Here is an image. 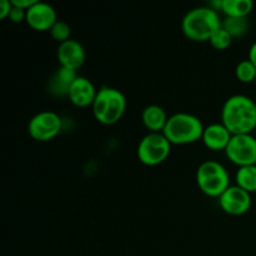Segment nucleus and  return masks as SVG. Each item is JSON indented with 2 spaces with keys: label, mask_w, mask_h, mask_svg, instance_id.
I'll use <instances>...</instances> for the list:
<instances>
[{
  "label": "nucleus",
  "mask_w": 256,
  "mask_h": 256,
  "mask_svg": "<svg viewBox=\"0 0 256 256\" xmlns=\"http://www.w3.org/2000/svg\"><path fill=\"white\" fill-rule=\"evenodd\" d=\"M222 122L232 135L252 134L256 129V102L242 94L228 98L222 109Z\"/></svg>",
  "instance_id": "nucleus-1"
},
{
  "label": "nucleus",
  "mask_w": 256,
  "mask_h": 256,
  "mask_svg": "<svg viewBox=\"0 0 256 256\" xmlns=\"http://www.w3.org/2000/svg\"><path fill=\"white\" fill-rule=\"evenodd\" d=\"M222 26L219 12L210 6H199L189 10L182 20V34L192 42H209L210 38Z\"/></svg>",
  "instance_id": "nucleus-2"
},
{
  "label": "nucleus",
  "mask_w": 256,
  "mask_h": 256,
  "mask_svg": "<svg viewBox=\"0 0 256 256\" xmlns=\"http://www.w3.org/2000/svg\"><path fill=\"white\" fill-rule=\"evenodd\" d=\"M204 129L198 116L189 112H176L168 119L162 134L172 145H186L202 140Z\"/></svg>",
  "instance_id": "nucleus-3"
},
{
  "label": "nucleus",
  "mask_w": 256,
  "mask_h": 256,
  "mask_svg": "<svg viewBox=\"0 0 256 256\" xmlns=\"http://www.w3.org/2000/svg\"><path fill=\"white\" fill-rule=\"evenodd\" d=\"M92 109L98 122L102 125H114L124 116L126 99L120 90L112 86H102L98 90Z\"/></svg>",
  "instance_id": "nucleus-4"
},
{
  "label": "nucleus",
  "mask_w": 256,
  "mask_h": 256,
  "mask_svg": "<svg viewBox=\"0 0 256 256\" xmlns=\"http://www.w3.org/2000/svg\"><path fill=\"white\" fill-rule=\"evenodd\" d=\"M196 184L202 192L210 198H219L230 186L226 168L215 160L202 162L196 170Z\"/></svg>",
  "instance_id": "nucleus-5"
},
{
  "label": "nucleus",
  "mask_w": 256,
  "mask_h": 256,
  "mask_svg": "<svg viewBox=\"0 0 256 256\" xmlns=\"http://www.w3.org/2000/svg\"><path fill=\"white\" fill-rule=\"evenodd\" d=\"M172 144L162 132H149L140 140L136 149L138 159L146 166H156L169 158Z\"/></svg>",
  "instance_id": "nucleus-6"
},
{
  "label": "nucleus",
  "mask_w": 256,
  "mask_h": 256,
  "mask_svg": "<svg viewBox=\"0 0 256 256\" xmlns=\"http://www.w3.org/2000/svg\"><path fill=\"white\" fill-rule=\"evenodd\" d=\"M62 129V120L56 112L45 110L35 114L28 124V132L35 142H46L56 138Z\"/></svg>",
  "instance_id": "nucleus-7"
},
{
  "label": "nucleus",
  "mask_w": 256,
  "mask_h": 256,
  "mask_svg": "<svg viewBox=\"0 0 256 256\" xmlns=\"http://www.w3.org/2000/svg\"><path fill=\"white\" fill-rule=\"evenodd\" d=\"M225 154L239 168L256 165V138L252 134L232 135Z\"/></svg>",
  "instance_id": "nucleus-8"
},
{
  "label": "nucleus",
  "mask_w": 256,
  "mask_h": 256,
  "mask_svg": "<svg viewBox=\"0 0 256 256\" xmlns=\"http://www.w3.org/2000/svg\"><path fill=\"white\" fill-rule=\"evenodd\" d=\"M252 194L238 185H230L219 196V205L222 212L232 216L246 214L252 208Z\"/></svg>",
  "instance_id": "nucleus-9"
},
{
  "label": "nucleus",
  "mask_w": 256,
  "mask_h": 256,
  "mask_svg": "<svg viewBox=\"0 0 256 256\" xmlns=\"http://www.w3.org/2000/svg\"><path fill=\"white\" fill-rule=\"evenodd\" d=\"M26 24L35 32H50L58 22L56 12L48 2H36L26 10Z\"/></svg>",
  "instance_id": "nucleus-10"
},
{
  "label": "nucleus",
  "mask_w": 256,
  "mask_h": 256,
  "mask_svg": "<svg viewBox=\"0 0 256 256\" xmlns=\"http://www.w3.org/2000/svg\"><path fill=\"white\" fill-rule=\"evenodd\" d=\"M56 58L60 66L76 72L84 65L86 54H85L84 46L78 40L70 39L59 44Z\"/></svg>",
  "instance_id": "nucleus-11"
},
{
  "label": "nucleus",
  "mask_w": 256,
  "mask_h": 256,
  "mask_svg": "<svg viewBox=\"0 0 256 256\" xmlns=\"http://www.w3.org/2000/svg\"><path fill=\"white\" fill-rule=\"evenodd\" d=\"M96 94L98 90L92 80L85 76H78L70 88L68 98L76 108H88L92 106Z\"/></svg>",
  "instance_id": "nucleus-12"
},
{
  "label": "nucleus",
  "mask_w": 256,
  "mask_h": 256,
  "mask_svg": "<svg viewBox=\"0 0 256 256\" xmlns=\"http://www.w3.org/2000/svg\"><path fill=\"white\" fill-rule=\"evenodd\" d=\"M232 136V132L225 128L222 122H214L205 126L202 140L208 149L214 152H220V150L225 152Z\"/></svg>",
  "instance_id": "nucleus-13"
},
{
  "label": "nucleus",
  "mask_w": 256,
  "mask_h": 256,
  "mask_svg": "<svg viewBox=\"0 0 256 256\" xmlns=\"http://www.w3.org/2000/svg\"><path fill=\"white\" fill-rule=\"evenodd\" d=\"M78 76L79 75L74 70L59 66L50 76L49 82H48V90L55 98L68 96L70 88Z\"/></svg>",
  "instance_id": "nucleus-14"
},
{
  "label": "nucleus",
  "mask_w": 256,
  "mask_h": 256,
  "mask_svg": "<svg viewBox=\"0 0 256 256\" xmlns=\"http://www.w3.org/2000/svg\"><path fill=\"white\" fill-rule=\"evenodd\" d=\"M168 115L160 105H148L142 112V122L149 132H162L168 122Z\"/></svg>",
  "instance_id": "nucleus-15"
},
{
  "label": "nucleus",
  "mask_w": 256,
  "mask_h": 256,
  "mask_svg": "<svg viewBox=\"0 0 256 256\" xmlns=\"http://www.w3.org/2000/svg\"><path fill=\"white\" fill-rule=\"evenodd\" d=\"M252 9V0H222V12L230 18H248Z\"/></svg>",
  "instance_id": "nucleus-16"
},
{
  "label": "nucleus",
  "mask_w": 256,
  "mask_h": 256,
  "mask_svg": "<svg viewBox=\"0 0 256 256\" xmlns=\"http://www.w3.org/2000/svg\"><path fill=\"white\" fill-rule=\"evenodd\" d=\"M235 182L249 194H256V165L239 168L235 174Z\"/></svg>",
  "instance_id": "nucleus-17"
},
{
  "label": "nucleus",
  "mask_w": 256,
  "mask_h": 256,
  "mask_svg": "<svg viewBox=\"0 0 256 256\" xmlns=\"http://www.w3.org/2000/svg\"><path fill=\"white\" fill-rule=\"evenodd\" d=\"M249 20L248 18H230L226 16L222 20V29L226 30L232 38H242L249 32Z\"/></svg>",
  "instance_id": "nucleus-18"
},
{
  "label": "nucleus",
  "mask_w": 256,
  "mask_h": 256,
  "mask_svg": "<svg viewBox=\"0 0 256 256\" xmlns=\"http://www.w3.org/2000/svg\"><path fill=\"white\" fill-rule=\"evenodd\" d=\"M235 76L240 82L250 84L256 80V66L249 59L242 60L235 68Z\"/></svg>",
  "instance_id": "nucleus-19"
},
{
  "label": "nucleus",
  "mask_w": 256,
  "mask_h": 256,
  "mask_svg": "<svg viewBox=\"0 0 256 256\" xmlns=\"http://www.w3.org/2000/svg\"><path fill=\"white\" fill-rule=\"evenodd\" d=\"M50 35H52V38L55 40V42L62 44V42L70 40L72 28H70V25L68 24L66 22L58 20V22L52 25V29H50Z\"/></svg>",
  "instance_id": "nucleus-20"
},
{
  "label": "nucleus",
  "mask_w": 256,
  "mask_h": 256,
  "mask_svg": "<svg viewBox=\"0 0 256 256\" xmlns=\"http://www.w3.org/2000/svg\"><path fill=\"white\" fill-rule=\"evenodd\" d=\"M232 38L226 30L219 29L212 38H210L209 42L212 44V46L216 50H225L232 45Z\"/></svg>",
  "instance_id": "nucleus-21"
},
{
  "label": "nucleus",
  "mask_w": 256,
  "mask_h": 256,
  "mask_svg": "<svg viewBox=\"0 0 256 256\" xmlns=\"http://www.w3.org/2000/svg\"><path fill=\"white\" fill-rule=\"evenodd\" d=\"M9 19L10 22H14V24H20V22H25V20H26V10H22L20 9V8H16L12 5V12H10V15H9Z\"/></svg>",
  "instance_id": "nucleus-22"
},
{
  "label": "nucleus",
  "mask_w": 256,
  "mask_h": 256,
  "mask_svg": "<svg viewBox=\"0 0 256 256\" xmlns=\"http://www.w3.org/2000/svg\"><path fill=\"white\" fill-rule=\"evenodd\" d=\"M12 8V0H2L0 2V19L4 20L6 18H9Z\"/></svg>",
  "instance_id": "nucleus-23"
},
{
  "label": "nucleus",
  "mask_w": 256,
  "mask_h": 256,
  "mask_svg": "<svg viewBox=\"0 0 256 256\" xmlns=\"http://www.w3.org/2000/svg\"><path fill=\"white\" fill-rule=\"evenodd\" d=\"M38 0H12V4L14 6L20 8L22 10H28Z\"/></svg>",
  "instance_id": "nucleus-24"
},
{
  "label": "nucleus",
  "mask_w": 256,
  "mask_h": 256,
  "mask_svg": "<svg viewBox=\"0 0 256 256\" xmlns=\"http://www.w3.org/2000/svg\"><path fill=\"white\" fill-rule=\"evenodd\" d=\"M249 60L256 66V42L249 49Z\"/></svg>",
  "instance_id": "nucleus-25"
},
{
  "label": "nucleus",
  "mask_w": 256,
  "mask_h": 256,
  "mask_svg": "<svg viewBox=\"0 0 256 256\" xmlns=\"http://www.w3.org/2000/svg\"><path fill=\"white\" fill-rule=\"evenodd\" d=\"M255 204H256V196H255Z\"/></svg>",
  "instance_id": "nucleus-26"
},
{
  "label": "nucleus",
  "mask_w": 256,
  "mask_h": 256,
  "mask_svg": "<svg viewBox=\"0 0 256 256\" xmlns=\"http://www.w3.org/2000/svg\"><path fill=\"white\" fill-rule=\"evenodd\" d=\"M255 85H256V80H255Z\"/></svg>",
  "instance_id": "nucleus-27"
}]
</instances>
